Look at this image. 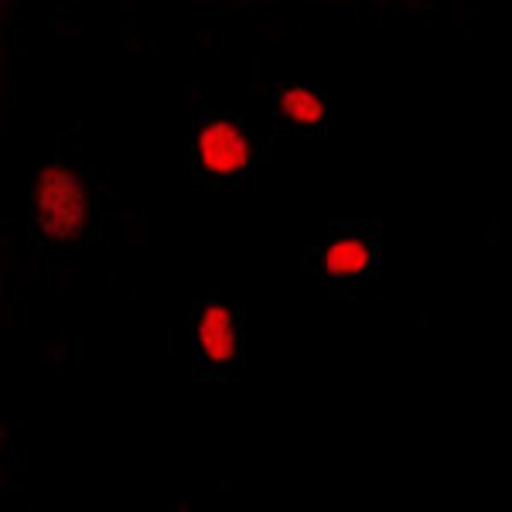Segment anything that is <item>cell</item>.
Segmentation results:
<instances>
[{"mask_svg": "<svg viewBox=\"0 0 512 512\" xmlns=\"http://www.w3.org/2000/svg\"><path fill=\"white\" fill-rule=\"evenodd\" d=\"M188 164L198 178L212 185L239 181L253 164V144L246 137V127L226 113H205L195 120L188 137Z\"/></svg>", "mask_w": 512, "mask_h": 512, "instance_id": "cell-1", "label": "cell"}, {"mask_svg": "<svg viewBox=\"0 0 512 512\" xmlns=\"http://www.w3.org/2000/svg\"><path fill=\"white\" fill-rule=\"evenodd\" d=\"M188 332H192L198 373L239 376V369H243V321H239V308L209 297L188 318Z\"/></svg>", "mask_w": 512, "mask_h": 512, "instance_id": "cell-2", "label": "cell"}, {"mask_svg": "<svg viewBox=\"0 0 512 512\" xmlns=\"http://www.w3.org/2000/svg\"><path fill=\"white\" fill-rule=\"evenodd\" d=\"M89 202L79 175H72L65 164L45 168L35 185V202H31V219L41 226V233L55 243H76L86 229Z\"/></svg>", "mask_w": 512, "mask_h": 512, "instance_id": "cell-3", "label": "cell"}, {"mask_svg": "<svg viewBox=\"0 0 512 512\" xmlns=\"http://www.w3.org/2000/svg\"><path fill=\"white\" fill-rule=\"evenodd\" d=\"M379 239H383L379 222L332 226L325 246H321V274L328 277V284L349 291V287L373 274L379 263Z\"/></svg>", "mask_w": 512, "mask_h": 512, "instance_id": "cell-4", "label": "cell"}, {"mask_svg": "<svg viewBox=\"0 0 512 512\" xmlns=\"http://www.w3.org/2000/svg\"><path fill=\"white\" fill-rule=\"evenodd\" d=\"M277 117L297 134H325V96L318 86H280L274 93Z\"/></svg>", "mask_w": 512, "mask_h": 512, "instance_id": "cell-5", "label": "cell"}]
</instances>
